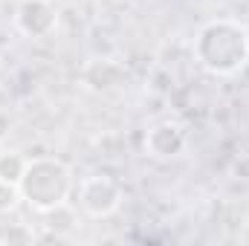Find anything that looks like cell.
Segmentation results:
<instances>
[{
  "label": "cell",
  "instance_id": "1",
  "mask_svg": "<svg viewBox=\"0 0 249 246\" xmlns=\"http://www.w3.org/2000/svg\"><path fill=\"white\" fill-rule=\"evenodd\" d=\"M191 50H194V61L209 75H217V78L235 75L249 64L247 26L232 18L209 20L197 29Z\"/></svg>",
  "mask_w": 249,
  "mask_h": 246
},
{
  "label": "cell",
  "instance_id": "2",
  "mask_svg": "<svg viewBox=\"0 0 249 246\" xmlns=\"http://www.w3.org/2000/svg\"><path fill=\"white\" fill-rule=\"evenodd\" d=\"M18 191H20V200L32 211L47 214L70 200V194L75 191V180H72V171L67 162L55 159V157H35V159H29V165L18 183Z\"/></svg>",
  "mask_w": 249,
  "mask_h": 246
},
{
  "label": "cell",
  "instance_id": "3",
  "mask_svg": "<svg viewBox=\"0 0 249 246\" xmlns=\"http://www.w3.org/2000/svg\"><path fill=\"white\" fill-rule=\"evenodd\" d=\"M75 197H78L81 211H87L90 217H110L122 206L124 188L110 174H90L78 183Z\"/></svg>",
  "mask_w": 249,
  "mask_h": 246
},
{
  "label": "cell",
  "instance_id": "4",
  "mask_svg": "<svg viewBox=\"0 0 249 246\" xmlns=\"http://www.w3.org/2000/svg\"><path fill=\"white\" fill-rule=\"evenodd\" d=\"M15 26L26 38H50L58 29V9L50 0H20L15 9Z\"/></svg>",
  "mask_w": 249,
  "mask_h": 246
},
{
  "label": "cell",
  "instance_id": "5",
  "mask_svg": "<svg viewBox=\"0 0 249 246\" xmlns=\"http://www.w3.org/2000/svg\"><path fill=\"white\" fill-rule=\"evenodd\" d=\"M188 148V133L180 122H157L154 127H148L145 133V154L154 159H174L180 154H186Z\"/></svg>",
  "mask_w": 249,
  "mask_h": 246
},
{
  "label": "cell",
  "instance_id": "6",
  "mask_svg": "<svg viewBox=\"0 0 249 246\" xmlns=\"http://www.w3.org/2000/svg\"><path fill=\"white\" fill-rule=\"evenodd\" d=\"M81 84L93 93H113L127 81V70L110 58H93L81 67Z\"/></svg>",
  "mask_w": 249,
  "mask_h": 246
},
{
  "label": "cell",
  "instance_id": "7",
  "mask_svg": "<svg viewBox=\"0 0 249 246\" xmlns=\"http://www.w3.org/2000/svg\"><path fill=\"white\" fill-rule=\"evenodd\" d=\"M26 165H29V159L20 151H0V183L18 185Z\"/></svg>",
  "mask_w": 249,
  "mask_h": 246
},
{
  "label": "cell",
  "instance_id": "8",
  "mask_svg": "<svg viewBox=\"0 0 249 246\" xmlns=\"http://www.w3.org/2000/svg\"><path fill=\"white\" fill-rule=\"evenodd\" d=\"M15 241H20V244H32L35 238H32L29 229H23V223H12L9 229L0 232V244H15Z\"/></svg>",
  "mask_w": 249,
  "mask_h": 246
},
{
  "label": "cell",
  "instance_id": "9",
  "mask_svg": "<svg viewBox=\"0 0 249 246\" xmlns=\"http://www.w3.org/2000/svg\"><path fill=\"white\" fill-rule=\"evenodd\" d=\"M20 200V191L18 185H9V183H0V211H12Z\"/></svg>",
  "mask_w": 249,
  "mask_h": 246
},
{
  "label": "cell",
  "instance_id": "10",
  "mask_svg": "<svg viewBox=\"0 0 249 246\" xmlns=\"http://www.w3.org/2000/svg\"><path fill=\"white\" fill-rule=\"evenodd\" d=\"M9 133H12V119H9V116H6V113L0 110V142H3V139H6Z\"/></svg>",
  "mask_w": 249,
  "mask_h": 246
},
{
  "label": "cell",
  "instance_id": "11",
  "mask_svg": "<svg viewBox=\"0 0 249 246\" xmlns=\"http://www.w3.org/2000/svg\"><path fill=\"white\" fill-rule=\"evenodd\" d=\"M247 38H249V26H247Z\"/></svg>",
  "mask_w": 249,
  "mask_h": 246
}]
</instances>
